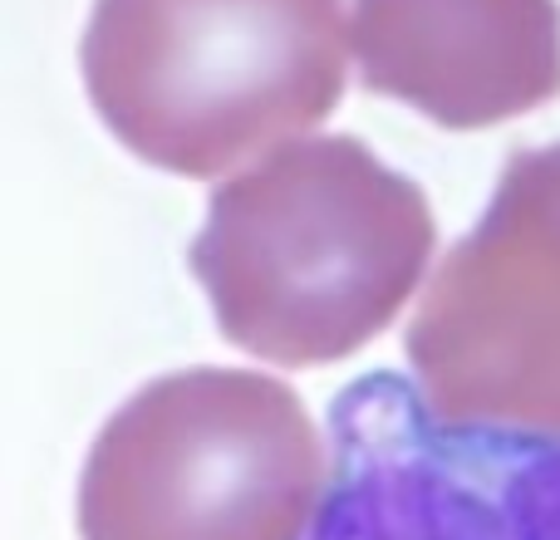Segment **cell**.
Listing matches in <instances>:
<instances>
[{"label":"cell","instance_id":"cell-1","mask_svg":"<svg viewBox=\"0 0 560 540\" xmlns=\"http://www.w3.org/2000/svg\"><path fill=\"white\" fill-rule=\"evenodd\" d=\"M433 242L423 187L335 133L276 148L217 187L187 261L236 349L319 368L394 325Z\"/></svg>","mask_w":560,"mask_h":540},{"label":"cell","instance_id":"cell-2","mask_svg":"<svg viewBox=\"0 0 560 540\" xmlns=\"http://www.w3.org/2000/svg\"><path fill=\"white\" fill-rule=\"evenodd\" d=\"M79 59L128 153L222 177L335 114L349 25L345 0H94Z\"/></svg>","mask_w":560,"mask_h":540},{"label":"cell","instance_id":"cell-3","mask_svg":"<svg viewBox=\"0 0 560 540\" xmlns=\"http://www.w3.org/2000/svg\"><path fill=\"white\" fill-rule=\"evenodd\" d=\"M329 453L295 388L252 368H183L104 423L79 477L84 540H300Z\"/></svg>","mask_w":560,"mask_h":540},{"label":"cell","instance_id":"cell-4","mask_svg":"<svg viewBox=\"0 0 560 540\" xmlns=\"http://www.w3.org/2000/svg\"><path fill=\"white\" fill-rule=\"evenodd\" d=\"M443 423L560 437V143L522 148L404 334Z\"/></svg>","mask_w":560,"mask_h":540},{"label":"cell","instance_id":"cell-5","mask_svg":"<svg viewBox=\"0 0 560 540\" xmlns=\"http://www.w3.org/2000/svg\"><path fill=\"white\" fill-rule=\"evenodd\" d=\"M310 540H560V437L443 423L418 384L364 374L329 403Z\"/></svg>","mask_w":560,"mask_h":540},{"label":"cell","instance_id":"cell-6","mask_svg":"<svg viewBox=\"0 0 560 540\" xmlns=\"http://www.w3.org/2000/svg\"><path fill=\"white\" fill-rule=\"evenodd\" d=\"M364 89L443 128H492L560 94L556 0H354Z\"/></svg>","mask_w":560,"mask_h":540}]
</instances>
